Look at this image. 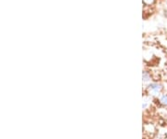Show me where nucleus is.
<instances>
[{
  "mask_svg": "<svg viewBox=\"0 0 167 139\" xmlns=\"http://www.w3.org/2000/svg\"><path fill=\"white\" fill-rule=\"evenodd\" d=\"M149 89L152 91V92H154L155 93H157V92H159L161 90V86L160 85V84H158V83H151V84H149Z\"/></svg>",
  "mask_w": 167,
  "mask_h": 139,
  "instance_id": "nucleus-1",
  "label": "nucleus"
},
{
  "mask_svg": "<svg viewBox=\"0 0 167 139\" xmlns=\"http://www.w3.org/2000/svg\"><path fill=\"white\" fill-rule=\"evenodd\" d=\"M143 78H144V80H145V81H147V80H148V75H147L146 73H144V74H143Z\"/></svg>",
  "mask_w": 167,
  "mask_h": 139,
  "instance_id": "nucleus-3",
  "label": "nucleus"
},
{
  "mask_svg": "<svg viewBox=\"0 0 167 139\" xmlns=\"http://www.w3.org/2000/svg\"><path fill=\"white\" fill-rule=\"evenodd\" d=\"M161 103L163 105H167V95H162L161 97Z\"/></svg>",
  "mask_w": 167,
  "mask_h": 139,
  "instance_id": "nucleus-2",
  "label": "nucleus"
}]
</instances>
